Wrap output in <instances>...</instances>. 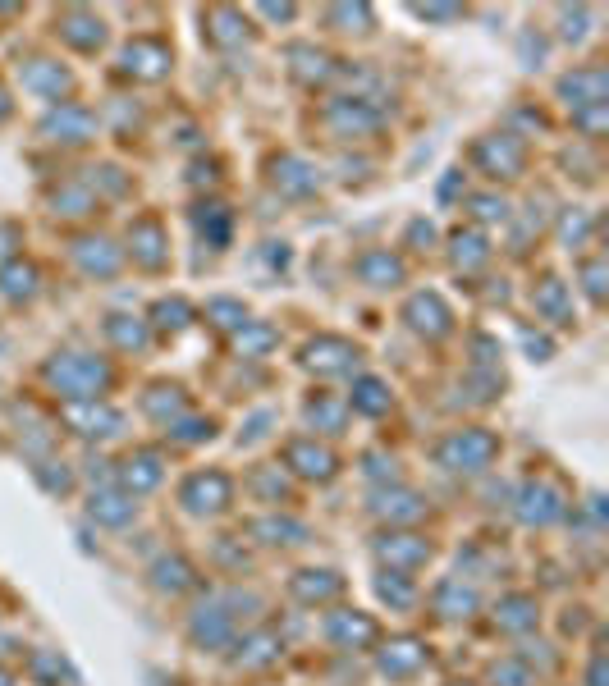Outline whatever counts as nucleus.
Wrapping results in <instances>:
<instances>
[{
    "mask_svg": "<svg viewBox=\"0 0 609 686\" xmlns=\"http://www.w3.org/2000/svg\"><path fill=\"white\" fill-rule=\"evenodd\" d=\"M142 408L152 412L156 421H165V426H170V421L179 417V412H184V394H179V389H174V385H156L152 394L142 398Z\"/></svg>",
    "mask_w": 609,
    "mask_h": 686,
    "instance_id": "37",
    "label": "nucleus"
},
{
    "mask_svg": "<svg viewBox=\"0 0 609 686\" xmlns=\"http://www.w3.org/2000/svg\"><path fill=\"white\" fill-rule=\"evenodd\" d=\"M477 220H504L509 215V206H504V197H477Z\"/></svg>",
    "mask_w": 609,
    "mask_h": 686,
    "instance_id": "49",
    "label": "nucleus"
},
{
    "mask_svg": "<svg viewBox=\"0 0 609 686\" xmlns=\"http://www.w3.org/2000/svg\"><path fill=\"white\" fill-rule=\"evenodd\" d=\"M170 440L174 444H202V440H211V421H170Z\"/></svg>",
    "mask_w": 609,
    "mask_h": 686,
    "instance_id": "44",
    "label": "nucleus"
},
{
    "mask_svg": "<svg viewBox=\"0 0 609 686\" xmlns=\"http://www.w3.org/2000/svg\"><path fill=\"white\" fill-rule=\"evenodd\" d=\"M165 69H170V51H165L161 42H133L129 51H124V74L133 78H161Z\"/></svg>",
    "mask_w": 609,
    "mask_h": 686,
    "instance_id": "19",
    "label": "nucleus"
},
{
    "mask_svg": "<svg viewBox=\"0 0 609 686\" xmlns=\"http://www.w3.org/2000/svg\"><path fill=\"white\" fill-rule=\"evenodd\" d=\"M193 641L207 645V650H216V645H229L234 641V613H229V604H211V609H197L193 618Z\"/></svg>",
    "mask_w": 609,
    "mask_h": 686,
    "instance_id": "14",
    "label": "nucleus"
},
{
    "mask_svg": "<svg viewBox=\"0 0 609 686\" xmlns=\"http://www.w3.org/2000/svg\"><path fill=\"white\" fill-rule=\"evenodd\" d=\"M454 261L458 270H481L490 261V247L481 234H454Z\"/></svg>",
    "mask_w": 609,
    "mask_h": 686,
    "instance_id": "39",
    "label": "nucleus"
},
{
    "mask_svg": "<svg viewBox=\"0 0 609 686\" xmlns=\"http://www.w3.org/2000/svg\"><path fill=\"white\" fill-rule=\"evenodd\" d=\"M65 426L74 430V435H83V440H110V435H120L124 430V417L110 403H101V398H83V403H65Z\"/></svg>",
    "mask_w": 609,
    "mask_h": 686,
    "instance_id": "3",
    "label": "nucleus"
},
{
    "mask_svg": "<svg viewBox=\"0 0 609 686\" xmlns=\"http://www.w3.org/2000/svg\"><path fill=\"white\" fill-rule=\"evenodd\" d=\"M495 682H504V686H532L536 677H532V668L522 664V659H504V664H495Z\"/></svg>",
    "mask_w": 609,
    "mask_h": 686,
    "instance_id": "45",
    "label": "nucleus"
},
{
    "mask_svg": "<svg viewBox=\"0 0 609 686\" xmlns=\"http://www.w3.org/2000/svg\"><path fill=\"white\" fill-rule=\"evenodd\" d=\"M211 23H220V28H211V37H216L220 46H234V42H243V28H239V14L234 10H211Z\"/></svg>",
    "mask_w": 609,
    "mask_h": 686,
    "instance_id": "42",
    "label": "nucleus"
},
{
    "mask_svg": "<svg viewBox=\"0 0 609 686\" xmlns=\"http://www.w3.org/2000/svg\"><path fill=\"white\" fill-rule=\"evenodd\" d=\"M0 686H10V673H0Z\"/></svg>",
    "mask_w": 609,
    "mask_h": 686,
    "instance_id": "54",
    "label": "nucleus"
},
{
    "mask_svg": "<svg viewBox=\"0 0 609 686\" xmlns=\"http://www.w3.org/2000/svg\"><path fill=\"white\" fill-rule=\"evenodd\" d=\"M326 636L335 645H344V650H362V645H376L381 632H376V622L367 613H330Z\"/></svg>",
    "mask_w": 609,
    "mask_h": 686,
    "instance_id": "12",
    "label": "nucleus"
},
{
    "mask_svg": "<svg viewBox=\"0 0 609 686\" xmlns=\"http://www.w3.org/2000/svg\"><path fill=\"white\" fill-rule=\"evenodd\" d=\"M161 476H165V462H161V453H152V449H138V453H129V458L120 462V485H124V494H147V490H156V485H161Z\"/></svg>",
    "mask_w": 609,
    "mask_h": 686,
    "instance_id": "10",
    "label": "nucleus"
},
{
    "mask_svg": "<svg viewBox=\"0 0 609 686\" xmlns=\"http://www.w3.org/2000/svg\"><path fill=\"white\" fill-rule=\"evenodd\" d=\"M403 321L413 325L417 334H426V339H445L449 330H454V316H449V307L435 293H417L408 307H403Z\"/></svg>",
    "mask_w": 609,
    "mask_h": 686,
    "instance_id": "9",
    "label": "nucleus"
},
{
    "mask_svg": "<svg viewBox=\"0 0 609 686\" xmlns=\"http://www.w3.org/2000/svg\"><path fill=\"white\" fill-rule=\"evenodd\" d=\"M23 83L33 87V92H42V97H55V101H60V92H69V74L60 65H51V60H33L28 74H23Z\"/></svg>",
    "mask_w": 609,
    "mask_h": 686,
    "instance_id": "31",
    "label": "nucleus"
},
{
    "mask_svg": "<svg viewBox=\"0 0 609 686\" xmlns=\"http://www.w3.org/2000/svg\"><path fill=\"white\" fill-rule=\"evenodd\" d=\"M307 421H312L316 430H326V435H339L348 421V403L344 398H330V394H316L312 403H307Z\"/></svg>",
    "mask_w": 609,
    "mask_h": 686,
    "instance_id": "29",
    "label": "nucleus"
},
{
    "mask_svg": "<svg viewBox=\"0 0 609 686\" xmlns=\"http://www.w3.org/2000/svg\"><path fill=\"white\" fill-rule=\"evenodd\" d=\"M188 504V513L207 517V513H225L229 499H234V481L225 472H197L184 481V494H179Z\"/></svg>",
    "mask_w": 609,
    "mask_h": 686,
    "instance_id": "4",
    "label": "nucleus"
},
{
    "mask_svg": "<svg viewBox=\"0 0 609 686\" xmlns=\"http://www.w3.org/2000/svg\"><path fill=\"white\" fill-rule=\"evenodd\" d=\"M426 659H431V654H426V645L417 641V636H399V641H390L381 650V668L390 677H413Z\"/></svg>",
    "mask_w": 609,
    "mask_h": 686,
    "instance_id": "16",
    "label": "nucleus"
},
{
    "mask_svg": "<svg viewBox=\"0 0 609 686\" xmlns=\"http://www.w3.org/2000/svg\"><path fill=\"white\" fill-rule=\"evenodd\" d=\"M152 586L161 590V595H184V590L193 586V568H188L184 558H161L152 568Z\"/></svg>",
    "mask_w": 609,
    "mask_h": 686,
    "instance_id": "33",
    "label": "nucleus"
},
{
    "mask_svg": "<svg viewBox=\"0 0 609 686\" xmlns=\"http://www.w3.org/2000/svg\"><path fill=\"white\" fill-rule=\"evenodd\" d=\"M74 257H78V266L87 270V275H115L120 270V247L115 243H106V238H83V243L74 247Z\"/></svg>",
    "mask_w": 609,
    "mask_h": 686,
    "instance_id": "22",
    "label": "nucleus"
},
{
    "mask_svg": "<svg viewBox=\"0 0 609 686\" xmlns=\"http://www.w3.org/2000/svg\"><path fill=\"white\" fill-rule=\"evenodd\" d=\"M0 293L10 302H28L37 298V270L23 266V261H10V266L0 270Z\"/></svg>",
    "mask_w": 609,
    "mask_h": 686,
    "instance_id": "32",
    "label": "nucleus"
},
{
    "mask_svg": "<svg viewBox=\"0 0 609 686\" xmlns=\"http://www.w3.org/2000/svg\"><path fill=\"white\" fill-rule=\"evenodd\" d=\"M303 362L312 366V371H321V376H348L353 366H358V348L348 339H330V334H321V339L307 343Z\"/></svg>",
    "mask_w": 609,
    "mask_h": 686,
    "instance_id": "8",
    "label": "nucleus"
},
{
    "mask_svg": "<svg viewBox=\"0 0 609 686\" xmlns=\"http://www.w3.org/2000/svg\"><path fill=\"white\" fill-rule=\"evenodd\" d=\"M518 517L527 526H550V522H559V517H564V494H559L550 481L522 485V494H518Z\"/></svg>",
    "mask_w": 609,
    "mask_h": 686,
    "instance_id": "7",
    "label": "nucleus"
},
{
    "mask_svg": "<svg viewBox=\"0 0 609 686\" xmlns=\"http://www.w3.org/2000/svg\"><path fill=\"white\" fill-rule=\"evenodd\" d=\"M129 243H133V257H138L147 270L165 266V238H161V225H156V220H138V225L129 229Z\"/></svg>",
    "mask_w": 609,
    "mask_h": 686,
    "instance_id": "23",
    "label": "nucleus"
},
{
    "mask_svg": "<svg viewBox=\"0 0 609 686\" xmlns=\"http://www.w3.org/2000/svg\"><path fill=\"white\" fill-rule=\"evenodd\" d=\"M10 115V92H5V87H0V119Z\"/></svg>",
    "mask_w": 609,
    "mask_h": 686,
    "instance_id": "53",
    "label": "nucleus"
},
{
    "mask_svg": "<svg viewBox=\"0 0 609 686\" xmlns=\"http://www.w3.org/2000/svg\"><path fill=\"white\" fill-rule=\"evenodd\" d=\"M495 458H500V440H495L490 430H449L445 440H440V449H435L440 467L463 472V476L486 472Z\"/></svg>",
    "mask_w": 609,
    "mask_h": 686,
    "instance_id": "2",
    "label": "nucleus"
},
{
    "mask_svg": "<svg viewBox=\"0 0 609 686\" xmlns=\"http://www.w3.org/2000/svg\"><path fill=\"white\" fill-rule=\"evenodd\" d=\"M532 302H536V311H545L555 325L568 321V289L559 284V279H541V284H536V293H532Z\"/></svg>",
    "mask_w": 609,
    "mask_h": 686,
    "instance_id": "36",
    "label": "nucleus"
},
{
    "mask_svg": "<svg viewBox=\"0 0 609 686\" xmlns=\"http://www.w3.org/2000/svg\"><path fill=\"white\" fill-rule=\"evenodd\" d=\"M339 590H344V581H339L335 572H326V568L321 572H298L294 577V595L303 604H326V600H335Z\"/></svg>",
    "mask_w": 609,
    "mask_h": 686,
    "instance_id": "27",
    "label": "nucleus"
},
{
    "mask_svg": "<svg viewBox=\"0 0 609 686\" xmlns=\"http://www.w3.org/2000/svg\"><path fill=\"white\" fill-rule=\"evenodd\" d=\"M37 481H42L51 494H65L69 485H74V476H69V472H65V462H60V472H42V467H37Z\"/></svg>",
    "mask_w": 609,
    "mask_h": 686,
    "instance_id": "48",
    "label": "nucleus"
},
{
    "mask_svg": "<svg viewBox=\"0 0 609 686\" xmlns=\"http://www.w3.org/2000/svg\"><path fill=\"white\" fill-rule=\"evenodd\" d=\"M152 316H156V330H184V325H188V316H193V311H188L184 302L174 298V302H156V311H152Z\"/></svg>",
    "mask_w": 609,
    "mask_h": 686,
    "instance_id": "43",
    "label": "nucleus"
},
{
    "mask_svg": "<svg viewBox=\"0 0 609 686\" xmlns=\"http://www.w3.org/2000/svg\"><path fill=\"white\" fill-rule=\"evenodd\" d=\"M42 133L51 142H87V138H92V115H87L83 106H60V110H51V115H46Z\"/></svg>",
    "mask_w": 609,
    "mask_h": 686,
    "instance_id": "15",
    "label": "nucleus"
},
{
    "mask_svg": "<svg viewBox=\"0 0 609 686\" xmlns=\"http://www.w3.org/2000/svg\"><path fill=\"white\" fill-rule=\"evenodd\" d=\"M371 508H376V513H381L390 526H408V522H422V517H426V504L417 499L413 490H381Z\"/></svg>",
    "mask_w": 609,
    "mask_h": 686,
    "instance_id": "18",
    "label": "nucleus"
},
{
    "mask_svg": "<svg viewBox=\"0 0 609 686\" xmlns=\"http://www.w3.org/2000/svg\"><path fill=\"white\" fill-rule=\"evenodd\" d=\"M358 275H362V284H371V289H394L403 279V261L390 257V252H367V257L358 261Z\"/></svg>",
    "mask_w": 609,
    "mask_h": 686,
    "instance_id": "24",
    "label": "nucleus"
},
{
    "mask_svg": "<svg viewBox=\"0 0 609 686\" xmlns=\"http://www.w3.org/2000/svg\"><path fill=\"white\" fill-rule=\"evenodd\" d=\"M431 604H435L440 618H472V609H477V590H472L468 581L449 577V581H440V590H435Z\"/></svg>",
    "mask_w": 609,
    "mask_h": 686,
    "instance_id": "21",
    "label": "nucleus"
},
{
    "mask_svg": "<svg viewBox=\"0 0 609 686\" xmlns=\"http://www.w3.org/2000/svg\"><path fill=\"white\" fill-rule=\"evenodd\" d=\"M261 494H271V499H284L289 494V485H284V476H266V481H257Z\"/></svg>",
    "mask_w": 609,
    "mask_h": 686,
    "instance_id": "51",
    "label": "nucleus"
},
{
    "mask_svg": "<svg viewBox=\"0 0 609 686\" xmlns=\"http://www.w3.org/2000/svg\"><path fill=\"white\" fill-rule=\"evenodd\" d=\"M376 595H381L385 604H394V609H408V604L417 600L403 572H381V577H376Z\"/></svg>",
    "mask_w": 609,
    "mask_h": 686,
    "instance_id": "40",
    "label": "nucleus"
},
{
    "mask_svg": "<svg viewBox=\"0 0 609 686\" xmlns=\"http://www.w3.org/2000/svg\"><path fill=\"white\" fill-rule=\"evenodd\" d=\"M376 554H381L385 568L408 577V572H417L426 558H431V545H426L422 536H413V531H390V536L376 540Z\"/></svg>",
    "mask_w": 609,
    "mask_h": 686,
    "instance_id": "5",
    "label": "nucleus"
},
{
    "mask_svg": "<svg viewBox=\"0 0 609 686\" xmlns=\"http://www.w3.org/2000/svg\"><path fill=\"white\" fill-rule=\"evenodd\" d=\"M591 686H605V659H596V664H591V677H587Z\"/></svg>",
    "mask_w": 609,
    "mask_h": 686,
    "instance_id": "52",
    "label": "nucleus"
},
{
    "mask_svg": "<svg viewBox=\"0 0 609 686\" xmlns=\"http://www.w3.org/2000/svg\"><path fill=\"white\" fill-rule=\"evenodd\" d=\"M207 316H220L216 325H225V330H239V325H248V311H243V302H211Z\"/></svg>",
    "mask_w": 609,
    "mask_h": 686,
    "instance_id": "46",
    "label": "nucleus"
},
{
    "mask_svg": "<svg viewBox=\"0 0 609 686\" xmlns=\"http://www.w3.org/2000/svg\"><path fill=\"white\" fill-rule=\"evenodd\" d=\"M353 408H358L362 417H385V412H390V389L376 376H362L358 385H353Z\"/></svg>",
    "mask_w": 609,
    "mask_h": 686,
    "instance_id": "34",
    "label": "nucleus"
},
{
    "mask_svg": "<svg viewBox=\"0 0 609 686\" xmlns=\"http://www.w3.org/2000/svg\"><path fill=\"white\" fill-rule=\"evenodd\" d=\"M252 536H261L266 545H303L307 526L303 522H289V517H261V522L252 526Z\"/></svg>",
    "mask_w": 609,
    "mask_h": 686,
    "instance_id": "35",
    "label": "nucleus"
},
{
    "mask_svg": "<svg viewBox=\"0 0 609 686\" xmlns=\"http://www.w3.org/2000/svg\"><path fill=\"white\" fill-rule=\"evenodd\" d=\"M106 334L115 339V348H147V325L133 316H110Z\"/></svg>",
    "mask_w": 609,
    "mask_h": 686,
    "instance_id": "41",
    "label": "nucleus"
},
{
    "mask_svg": "<svg viewBox=\"0 0 609 686\" xmlns=\"http://www.w3.org/2000/svg\"><path fill=\"white\" fill-rule=\"evenodd\" d=\"M284 467H294V472L307 476V481H330L335 467H339V458L316 440H289L284 444Z\"/></svg>",
    "mask_w": 609,
    "mask_h": 686,
    "instance_id": "6",
    "label": "nucleus"
},
{
    "mask_svg": "<svg viewBox=\"0 0 609 686\" xmlns=\"http://www.w3.org/2000/svg\"><path fill=\"white\" fill-rule=\"evenodd\" d=\"M495 627H500V632H532L536 627V600L532 595H509V600L500 604V609H495Z\"/></svg>",
    "mask_w": 609,
    "mask_h": 686,
    "instance_id": "26",
    "label": "nucleus"
},
{
    "mask_svg": "<svg viewBox=\"0 0 609 686\" xmlns=\"http://www.w3.org/2000/svg\"><path fill=\"white\" fill-rule=\"evenodd\" d=\"M92 517H97L101 526H129L133 517H138V504H133V494L106 485V490L92 494Z\"/></svg>",
    "mask_w": 609,
    "mask_h": 686,
    "instance_id": "20",
    "label": "nucleus"
},
{
    "mask_svg": "<svg viewBox=\"0 0 609 686\" xmlns=\"http://www.w3.org/2000/svg\"><path fill=\"white\" fill-rule=\"evenodd\" d=\"M477 161L486 165L490 174H504V179H513V174L522 170V161H527V151H522V142L513 138V133H500V138H486L477 147Z\"/></svg>",
    "mask_w": 609,
    "mask_h": 686,
    "instance_id": "11",
    "label": "nucleus"
},
{
    "mask_svg": "<svg viewBox=\"0 0 609 686\" xmlns=\"http://www.w3.org/2000/svg\"><path fill=\"white\" fill-rule=\"evenodd\" d=\"M280 636L275 632H252L248 641H239V654H234V664L239 668H266V664H275L280 659Z\"/></svg>",
    "mask_w": 609,
    "mask_h": 686,
    "instance_id": "25",
    "label": "nucleus"
},
{
    "mask_svg": "<svg viewBox=\"0 0 609 686\" xmlns=\"http://www.w3.org/2000/svg\"><path fill=\"white\" fill-rule=\"evenodd\" d=\"M559 92H564V97H573V110L605 106V69H600V65L577 69V74H568L564 83H559Z\"/></svg>",
    "mask_w": 609,
    "mask_h": 686,
    "instance_id": "17",
    "label": "nucleus"
},
{
    "mask_svg": "<svg viewBox=\"0 0 609 686\" xmlns=\"http://www.w3.org/2000/svg\"><path fill=\"white\" fill-rule=\"evenodd\" d=\"M46 385L60 389L69 403H83V398H101L110 385V366L92 353H60L46 362Z\"/></svg>",
    "mask_w": 609,
    "mask_h": 686,
    "instance_id": "1",
    "label": "nucleus"
},
{
    "mask_svg": "<svg viewBox=\"0 0 609 686\" xmlns=\"http://www.w3.org/2000/svg\"><path fill=\"white\" fill-rule=\"evenodd\" d=\"M587 234H591V220H587L582 211L568 215V220H564V243H568V247H582V238H587Z\"/></svg>",
    "mask_w": 609,
    "mask_h": 686,
    "instance_id": "47",
    "label": "nucleus"
},
{
    "mask_svg": "<svg viewBox=\"0 0 609 686\" xmlns=\"http://www.w3.org/2000/svg\"><path fill=\"white\" fill-rule=\"evenodd\" d=\"M234 348H239L243 357H261V353H271V348H275V330H271V325L248 321V325H239V334H234Z\"/></svg>",
    "mask_w": 609,
    "mask_h": 686,
    "instance_id": "38",
    "label": "nucleus"
},
{
    "mask_svg": "<svg viewBox=\"0 0 609 686\" xmlns=\"http://www.w3.org/2000/svg\"><path fill=\"white\" fill-rule=\"evenodd\" d=\"M60 37L65 42H74L78 51H92V46H101V19H92V14H83V10H69L65 19H60Z\"/></svg>",
    "mask_w": 609,
    "mask_h": 686,
    "instance_id": "28",
    "label": "nucleus"
},
{
    "mask_svg": "<svg viewBox=\"0 0 609 686\" xmlns=\"http://www.w3.org/2000/svg\"><path fill=\"white\" fill-rule=\"evenodd\" d=\"M330 129H335L339 138H358V133L381 129V115H376V110H371L362 97L335 101V106H330Z\"/></svg>",
    "mask_w": 609,
    "mask_h": 686,
    "instance_id": "13",
    "label": "nucleus"
},
{
    "mask_svg": "<svg viewBox=\"0 0 609 686\" xmlns=\"http://www.w3.org/2000/svg\"><path fill=\"white\" fill-rule=\"evenodd\" d=\"M275 183H280L284 193H312L316 183V170L307 161H298V156H280V161H275Z\"/></svg>",
    "mask_w": 609,
    "mask_h": 686,
    "instance_id": "30",
    "label": "nucleus"
},
{
    "mask_svg": "<svg viewBox=\"0 0 609 686\" xmlns=\"http://www.w3.org/2000/svg\"><path fill=\"white\" fill-rule=\"evenodd\" d=\"M600 275H605V261H587V266H582V279H587V293H591V298H596L600 302V293H605V284H600Z\"/></svg>",
    "mask_w": 609,
    "mask_h": 686,
    "instance_id": "50",
    "label": "nucleus"
}]
</instances>
